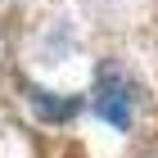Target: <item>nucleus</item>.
<instances>
[{
    "label": "nucleus",
    "instance_id": "3",
    "mask_svg": "<svg viewBox=\"0 0 158 158\" xmlns=\"http://www.w3.org/2000/svg\"><path fill=\"white\" fill-rule=\"evenodd\" d=\"M145 158H158V145H154V149H149V154H145Z\"/></svg>",
    "mask_w": 158,
    "mask_h": 158
},
{
    "label": "nucleus",
    "instance_id": "4",
    "mask_svg": "<svg viewBox=\"0 0 158 158\" xmlns=\"http://www.w3.org/2000/svg\"><path fill=\"white\" fill-rule=\"evenodd\" d=\"M0 59H5V36H0Z\"/></svg>",
    "mask_w": 158,
    "mask_h": 158
},
{
    "label": "nucleus",
    "instance_id": "1",
    "mask_svg": "<svg viewBox=\"0 0 158 158\" xmlns=\"http://www.w3.org/2000/svg\"><path fill=\"white\" fill-rule=\"evenodd\" d=\"M135 104H140L135 81L122 73V68H104V73H99V86H95V109H99V118L113 122L118 131H131Z\"/></svg>",
    "mask_w": 158,
    "mask_h": 158
},
{
    "label": "nucleus",
    "instance_id": "2",
    "mask_svg": "<svg viewBox=\"0 0 158 158\" xmlns=\"http://www.w3.org/2000/svg\"><path fill=\"white\" fill-rule=\"evenodd\" d=\"M32 109H36L41 118H50V122H63V118L77 113V99H54L50 90H36V95H32Z\"/></svg>",
    "mask_w": 158,
    "mask_h": 158
}]
</instances>
